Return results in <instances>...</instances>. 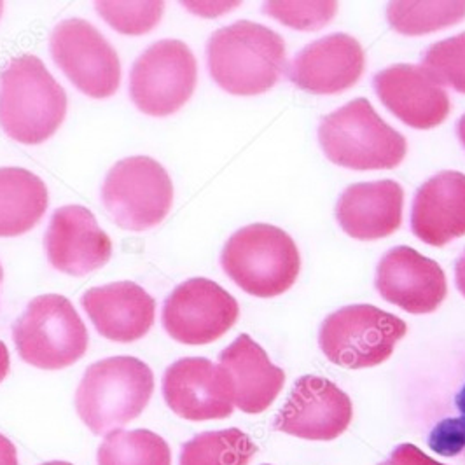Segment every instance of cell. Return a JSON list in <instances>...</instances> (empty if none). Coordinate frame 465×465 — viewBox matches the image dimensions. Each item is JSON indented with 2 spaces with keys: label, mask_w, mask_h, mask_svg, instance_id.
Masks as SVG:
<instances>
[{
  "label": "cell",
  "mask_w": 465,
  "mask_h": 465,
  "mask_svg": "<svg viewBox=\"0 0 465 465\" xmlns=\"http://www.w3.org/2000/svg\"><path fill=\"white\" fill-rule=\"evenodd\" d=\"M336 2H266L264 13L298 30H319L336 15Z\"/></svg>",
  "instance_id": "obj_28"
},
{
  "label": "cell",
  "mask_w": 465,
  "mask_h": 465,
  "mask_svg": "<svg viewBox=\"0 0 465 465\" xmlns=\"http://www.w3.org/2000/svg\"><path fill=\"white\" fill-rule=\"evenodd\" d=\"M429 446L442 457H455L465 448V425L462 417L441 420L429 434Z\"/></svg>",
  "instance_id": "obj_29"
},
{
  "label": "cell",
  "mask_w": 465,
  "mask_h": 465,
  "mask_svg": "<svg viewBox=\"0 0 465 465\" xmlns=\"http://www.w3.org/2000/svg\"><path fill=\"white\" fill-rule=\"evenodd\" d=\"M9 366H11V362H9V350H7L4 341H0V383L9 374Z\"/></svg>",
  "instance_id": "obj_32"
},
{
  "label": "cell",
  "mask_w": 465,
  "mask_h": 465,
  "mask_svg": "<svg viewBox=\"0 0 465 465\" xmlns=\"http://www.w3.org/2000/svg\"><path fill=\"white\" fill-rule=\"evenodd\" d=\"M94 9L119 34L143 35L160 24L164 2H96Z\"/></svg>",
  "instance_id": "obj_26"
},
{
  "label": "cell",
  "mask_w": 465,
  "mask_h": 465,
  "mask_svg": "<svg viewBox=\"0 0 465 465\" xmlns=\"http://www.w3.org/2000/svg\"><path fill=\"white\" fill-rule=\"evenodd\" d=\"M163 397L168 408L191 421L232 417V389L221 366L203 357L173 362L163 374Z\"/></svg>",
  "instance_id": "obj_14"
},
{
  "label": "cell",
  "mask_w": 465,
  "mask_h": 465,
  "mask_svg": "<svg viewBox=\"0 0 465 465\" xmlns=\"http://www.w3.org/2000/svg\"><path fill=\"white\" fill-rule=\"evenodd\" d=\"M387 18L402 35H425L465 18V2H391Z\"/></svg>",
  "instance_id": "obj_25"
},
{
  "label": "cell",
  "mask_w": 465,
  "mask_h": 465,
  "mask_svg": "<svg viewBox=\"0 0 465 465\" xmlns=\"http://www.w3.org/2000/svg\"><path fill=\"white\" fill-rule=\"evenodd\" d=\"M16 350L26 364L56 371L75 364L88 350V329L74 304L60 294L32 300L13 326Z\"/></svg>",
  "instance_id": "obj_6"
},
{
  "label": "cell",
  "mask_w": 465,
  "mask_h": 465,
  "mask_svg": "<svg viewBox=\"0 0 465 465\" xmlns=\"http://www.w3.org/2000/svg\"><path fill=\"white\" fill-rule=\"evenodd\" d=\"M2 11H4V4L0 2V16H2Z\"/></svg>",
  "instance_id": "obj_38"
},
{
  "label": "cell",
  "mask_w": 465,
  "mask_h": 465,
  "mask_svg": "<svg viewBox=\"0 0 465 465\" xmlns=\"http://www.w3.org/2000/svg\"><path fill=\"white\" fill-rule=\"evenodd\" d=\"M198 64L186 43L163 39L147 47L130 72V96L140 113L175 114L194 94Z\"/></svg>",
  "instance_id": "obj_9"
},
{
  "label": "cell",
  "mask_w": 465,
  "mask_h": 465,
  "mask_svg": "<svg viewBox=\"0 0 465 465\" xmlns=\"http://www.w3.org/2000/svg\"><path fill=\"white\" fill-rule=\"evenodd\" d=\"M81 302L94 329L111 341H137L154 324L156 300L135 282H114L94 287L83 296Z\"/></svg>",
  "instance_id": "obj_18"
},
{
  "label": "cell",
  "mask_w": 465,
  "mask_h": 465,
  "mask_svg": "<svg viewBox=\"0 0 465 465\" xmlns=\"http://www.w3.org/2000/svg\"><path fill=\"white\" fill-rule=\"evenodd\" d=\"M406 331V322L389 312L372 304H351L327 317L319 343L332 364L362 370L385 362Z\"/></svg>",
  "instance_id": "obj_7"
},
{
  "label": "cell",
  "mask_w": 465,
  "mask_h": 465,
  "mask_svg": "<svg viewBox=\"0 0 465 465\" xmlns=\"http://www.w3.org/2000/svg\"><path fill=\"white\" fill-rule=\"evenodd\" d=\"M212 79L228 94H266L285 70V43L264 25L236 22L215 30L207 45Z\"/></svg>",
  "instance_id": "obj_1"
},
{
  "label": "cell",
  "mask_w": 465,
  "mask_h": 465,
  "mask_svg": "<svg viewBox=\"0 0 465 465\" xmlns=\"http://www.w3.org/2000/svg\"><path fill=\"white\" fill-rule=\"evenodd\" d=\"M0 465H18L15 444L0 434Z\"/></svg>",
  "instance_id": "obj_31"
},
{
  "label": "cell",
  "mask_w": 465,
  "mask_h": 465,
  "mask_svg": "<svg viewBox=\"0 0 465 465\" xmlns=\"http://www.w3.org/2000/svg\"><path fill=\"white\" fill-rule=\"evenodd\" d=\"M351 421L350 397L321 376H302L275 419V430L312 441L336 440Z\"/></svg>",
  "instance_id": "obj_12"
},
{
  "label": "cell",
  "mask_w": 465,
  "mask_h": 465,
  "mask_svg": "<svg viewBox=\"0 0 465 465\" xmlns=\"http://www.w3.org/2000/svg\"><path fill=\"white\" fill-rule=\"evenodd\" d=\"M455 406L460 413H465V385L462 387V391L455 397Z\"/></svg>",
  "instance_id": "obj_34"
},
{
  "label": "cell",
  "mask_w": 465,
  "mask_h": 465,
  "mask_svg": "<svg viewBox=\"0 0 465 465\" xmlns=\"http://www.w3.org/2000/svg\"><path fill=\"white\" fill-rule=\"evenodd\" d=\"M374 92L394 116L417 130L440 126L451 109L450 96L423 65L399 64L378 72Z\"/></svg>",
  "instance_id": "obj_16"
},
{
  "label": "cell",
  "mask_w": 465,
  "mask_h": 465,
  "mask_svg": "<svg viewBox=\"0 0 465 465\" xmlns=\"http://www.w3.org/2000/svg\"><path fill=\"white\" fill-rule=\"evenodd\" d=\"M404 191L396 181L361 183L340 196L336 217L341 230L361 242H372L396 232L402 223Z\"/></svg>",
  "instance_id": "obj_20"
},
{
  "label": "cell",
  "mask_w": 465,
  "mask_h": 465,
  "mask_svg": "<svg viewBox=\"0 0 465 465\" xmlns=\"http://www.w3.org/2000/svg\"><path fill=\"white\" fill-rule=\"evenodd\" d=\"M69 98L34 54L15 58L0 75V128L7 137L37 145L54 135L67 116Z\"/></svg>",
  "instance_id": "obj_2"
},
{
  "label": "cell",
  "mask_w": 465,
  "mask_h": 465,
  "mask_svg": "<svg viewBox=\"0 0 465 465\" xmlns=\"http://www.w3.org/2000/svg\"><path fill=\"white\" fill-rule=\"evenodd\" d=\"M364 65L366 56L359 41L347 34H332L296 54L289 79L308 94H341L357 84Z\"/></svg>",
  "instance_id": "obj_17"
},
{
  "label": "cell",
  "mask_w": 465,
  "mask_h": 465,
  "mask_svg": "<svg viewBox=\"0 0 465 465\" xmlns=\"http://www.w3.org/2000/svg\"><path fill=\"white\" fill-rule=\"evenodd\" d=\"M411 230L432 247L464 236V173L441 172L420 187L411 209Z\"/></svg>",
  "instance_id": "obj_21"
},
{
  "label": "cell",
  "mask_w": 465,
  "mask_h": 465,
  "mask_svg": "<svg viewBox=\"0 0 465 465\" xmlns=\"http://www.w3.org/2000/svg\"><path fill=\"white\" fill-rule=\"evenodd\" d=\"M455 280H457V287L462 292L465 298V252L457 261V268H455Z\"/></svg>",
  "instance_id": "obj_33"
},
{
  "label": "cell",
  "mask_w": 465,
  "mask_h": 465,
  "mask_svg": "<svg viewBox=\"0 0 465 465\" xmlns=\"http://www.w3.org/2000/svg\"><path fill=\"white\" fill-rule=\"evenodd\" d=\"M226 275L247 294L275 298L300 275L302 257L294 240L277 226L251 224L232 234L221 256Z\"/></svg>",
  "instance_id": "obj_4"
},
{
  "label": "cell",
  "mask_w": 465,
  "mask_h": 465,
  "mask_svg": "<svg viewBox=\"0 0 465 465\" xmlns=\"http://www.w3.org/2000/svg\"><path fill=\"white\" fill-rule=\"evenodd\" d=\"M49 51L72 84L92 98H109L121 83V62L116 49L81 18L56 25L49 37Z\"/></svg>",
  "instance_id": "obj_10"
},
{
  "label": "cell",
  "mask_w": 465,
  "mask_h": 465,
  "mask_svg": "<svg viewBox=\"0 0 465 465\" xmlns=\"http://www.w3.org/2000/svg\"><path fill=\"white\" fill-rule=\"evenodd\" d=\"M2 280H4V272H2V264H0V285H2Z\"/></svg>",
  "instance_id": "obj_37"
},
{
  "label": "cell",
  "mask_w": 465,
  "mask_h": 465,
  "mask_svg": "<svg viewBox=\"0 0 465 465\" xmlns=\"http://www.w3.org/2000/svg\"><path fill=\"white\" fill-rule=\"evenodd\" d=\"M380 465H444L427 457L415 444H401L392 451L391 459Z\"/></svg>",
  "instance_id": "obj_30"
},
{
  "label": "cell",
  "mask_w": 465,
  "mask_h": 465,
  "mask_svg": "<svg viewBox=\"0 0 465 465\" xmlns=\"http://www.w3.org/2000/svg\"><path fill=\"white\" fill-rule=\"evenodd\" d=\"M457 132H459V139L462 142V145L465 147V114L460 117L459 121V126H457Z\"/></svg>",
  "instance_id": "obj_35"
},
{
  "label": "cell",
  "mask_w": 465,
  "mask_h": 465,
  "mask_svg": "<svg viewBox=\"0 0 465 465\" xmlns=\"http://www.w3.org/2000/svg\"><path fill=\"white\" fill-rule=\"evenodd\" d=\"M47 187L35 173L0 168V236H20L34 230L46 213Z\"/></svg>",
  "instance_id": "obj_22"
},
{
  "label": "cell",
  "mask_w": 465,
  "mask_h": 465,
  "mask_svg": "<svg viewBox=\"0 0 465 465\" xmlns=\"http://www.w3.org/2000/svg\"><path fill=\"white\" fill-rule=\"evenodd\" d=\"M257 446L240 429L194 436L183 446L179 465H249Z\"/></svg>",
  "instance_id": "obj_24"
},
{
  "label": "cell",
  "mask_w": 465,
  "mask_h": 465,
  "mask_svg": "<svg viewBox=\"0 0 465 465\" xmlns=\"http://www.w3.org/2000/svg\"><path fill=\"white\" fill-rule=\"evenodd\" d=\"M41 465H72V464H69V462H46V464H41Z\"/></svg>",
  "instance_id": "obj_36"
},
{
  "label": "cell",
  "mask_w": 465,
  "mask_h": 465,
  "mask_svg": "<svg viewBox=\"0 0 465 465\" xmlns=\"http://www.w3.org/2000/svg\"><path fill=\"white\" fill-rule=\"evenodd\" d=\"M102 203L117 226L145 232L162 224L173 203V184L162 164L149 156L117 162L102 186Z\"/></svg>",
  "instance_id": "obj_8"
},
{
  "label": "cell",
  "mask_w": 465,
  "mask_h": 465,
  "mask_svg": "<svg viewBox=\"0 0 465 465\" xmlns=\"http://www.w3.org/2000/svg\"><path fill=\"white\" fill-rule=\"evenodd\" d=\"M374 283L385 302L413 315L436 312L448 291L441 266L411 247L389 251L378 264Z\"/></svg>",
  "instance_id": "obj_15"
},
{
  "label": "cell",
  "mask_w": 465,
  "mask_h": 465,
  "mask_svg": "<svg viewBox=\"0 0 465 465\" xmlns=\"http://www.w3.org/2000/svg\"><path fill=\"white\" fill-rule=\"evenodd\" d=\"M423 67L440 84L465 94V32L429 47L423 54Z\"/></svg>",
  "instance_id": "obj_27"
},
{
  "label": "cell",
  "mask_w": 465,
  "mask_h": 465,
  "mask_svg": "<svg viewBox=\"0 0 465 465\" xmlns=\"http://www.w3.org/2000/svg\"><path fill=\"white\" fill-rule=\"evenodd\" d=\"M462 420H464V425H465V413H462Z\"/></svg>",
  "instance_id": "obj_39"
},
{
  "label": "cell",
  "mask_w": 465,
  "mask_h": 465,
  "mask_svg": "<svg viewBox=\"0 0 465 465\" xmlns=\"http://www.w3.org/2000/svg\"><path fill=\"white\" fill-rule=\"evenodd\" d=\"M49 264L72 277H84L105 266L113 256V242L94 213L81 205L54 210L46 238Z\"/></svg>",
  "instance_id": "obj_13"
},
{
  "label": "cell",
  "mask_w": 465,
  "mask_h": 465,
  "mask_svg": "<svg viewBox=\"0 0 465 465\" xmlns=\"http://www.w3.org/2000/svg\"><path fill=\"white\" fill-rule=\"evenodd\" d=\"M98 465H172L170 446L147 430H113L100 444Z\"/></svg>",
  "instance_id": "obj_23"
},
{
  "label": "cell",
  "mask_w": 465,
  "mask_h": 465,
  "mask_svg": "<svg viewBox=\"0 0 465 465\" xmlns=\"http://www.w3.org/2000/svg\"><path fill=\"white\" fill-rule=\"evenodd\" d=\"M154 392L153 370L137 357H109L92 364L75 392V410L88 429L109 434L140 417Z\"/></svg>",
  "instance_id": "obj_3"
},
{
  "label": "cell",
  "mask_w": 465,
  "mask_h": 465,
  "mask_svg": "<svg viewBox=\"0 0 465 465\" xmlns=\"http://www.w3.org/2000/svg\"><path fill=\"white\" fill-rule=\"evenodd\" d=\"M219 366L228 378L232 402L249 415L266 411L285 383L283 370L272 364L266 351L249 334H240L221 351Z\"/></svg>",
  "instance_id": "obj_19"
},
{
  "label": "cell",
  "mask_w": 465,
  "mask_h": 465,
  "mask_svg": "<svg viewBox=\"0 0 465 465\" xmlns=\"http://www.w3.org/2000/svg\"><path fill=\"white\" fill-rule=\"evenodd\" d=\"M240 306L228 291L209 279L177 285L163 306L164 331L184 345H209L238 321Z\"/></svg>",
  "instance_id": "obj_11"
},
{
  "label": "cell",
  "mask_w": 465,
  "mask_h": 465,
  "mask_svg": "<svg viewBox=\"0 0 465 465\" xmlns=\"http://www.w3.org/2000/svg\"><path fill=\"white\" fill-rule=\"evenodd\" d=\"M319 142L327 160L351 170H391L406 156V139L376 114L366 98H355L324 117Z\"/></svg>",
  "instance_id": "obj_5"
}]
</instances>
